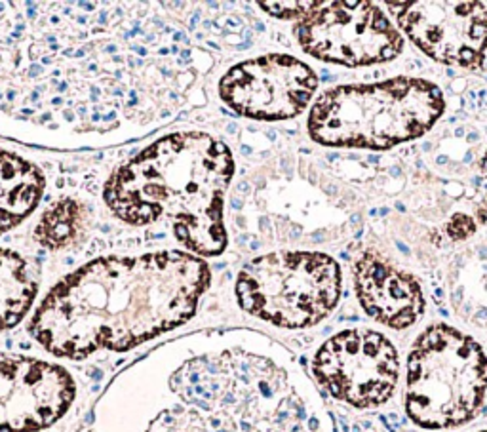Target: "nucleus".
<instances>
[{
	"mask_svg": "<svg viewBox=\"0 0 487 432\" xmlns=\"http://www.w3.org/2000/svg\"><path fill=\"white\" fill-rule=\"evenodd\" d=\"M234 173L225 143L204 132L155 141L105 185V202L130 225L170 221L177 242L213 257L226 248L223 198Z\"/></svg>",
	"mask_w": 487,
	"mask_h": 432,
	"instance_id": "3",
	"label": "nucleus"
},
{
	"mask_svg": "<svg viewBox=\"0 0 487 432\" xmlns=\"http://www.w3.org/2000/svg\"><path fill=\"white\" fill-rule=\"evenodd\" d=\"M354 286L367 316L392 329H405L417 324L426 309L417 278L375 251H364L358 257L354 265Z\"/></svg>",
	"mask_w": 487,
	"mask_h": 432,
	"instance_id": "12",
	"label": "nucleus"
},
{
	"mask_svg": "<svg viewBox=\"0 0 487 432\" xmlns=\"http://www.w3.org/2000/svg\"><path fill=\"white\" fill-rule=\"evenodd\" d=\"M320 4L322 2H261V8L282 19H295V17L304 19L314 10H318Z\"/></svg>",
	"mask_w": 487,
	"mask_h": 432,
	"instance_id": "16",
	"label": "nucleus"
},
{
	"mask_svg": "<svg viewBox=\"0 0 487 432\" xmlns=\"http://www.w3.org/2000/svg\"><path fill=\"white\" fill-rule=\"evenodd\" d=\"M44 191V175L23 156L0 150V234L33 213Z\"/></svg>",
	"mask_w": 487,
	"mask_h": 432,
	"instance_id": "13",
	"label": "nucleus"
},
{
	"mask_svg": "<svg viewBox=\"0 0 487 432\" xmlns=\"http://www.w3.org/2000/svg\"><path fill=\"white\" fill-rule=\"evenodd\" d=\"M444 109L440 88L424 78L337 86L312 105L309 134L325 147L385 150L421 137Z\"/></svg>",
	"mask_w": 487,
	"mask_h": 432,
	"instance_id": "4",
	"label": "nucleus"
},
{
	"mask_svg": "<svg viewBox=\"0 0 487 432\" xmlns=\"http://www.w3.org/2000/svg\"><path fill=\"white\" fill-rule=\"evenodd\" d=\"M481 168H483V173L487 175V153L483 155V160H481Z\"/></svg>",
	"mask_w": 487,
	"mask_h": 432,
	"instance_id": "18",
	"label": "nucleus"
},
{
	"mask_svg": "<svg viewBox=\"0 0 487 432\" xmlns=\"http://www.w3.org/2000/svg\"><path fill=\"white\" fill-rule=\"evenodd\" d=\"M405 36L440 63L481 69L487 57L485 2H387Z\"/></svg>",
	"mask_w": 487,
	"mask_h": 432,
	"instance_id": "10",
	"label": "nucleus"
},
{
	"mask_svg": "<svg viewBox=\"0 0 487 432\" xmlns=\"http://www.w3.org/2000/svg\"><path fill=\"white\" fill-rule=\"evenodd\" d=\"M487 392V356L466 333L434 324L415 339L407 356L405 411L430 430L472 421Z\"/></svg>",
	"mask_w": 487,
	"mask_h": 432,
	"instance_id": "5",
	"label": "nucleus"
},
{
	"mask_svg": "<svg viewBox=\"0 0 487 432\" xmlns=\"http://www.w3.org/2000/svg\"><path fill=\"white\" fill-rule=\"evenodd\" d=\"M295 35L309 56L346 67L385 63L403 50L400 31L373 2H322Z\"/></svg>",
	"mask_w": 487,
	"mask_h": 432,
	"instance_id": "8",
	"label": "nucleus"
},
{
	"mask_svg": "<svg viewBox=\"0 0 487 432\" xmlns=\"http://www.w3.org/2000/svg\"><path fill=\"white\" fill-rule=\"evenodd\" d=\"M318 77L301 59L268 54L230 67L219 80V95L234 113L255 120H286L304 111Z\"/></svg>",
	"mask_w": 487,
	"mask_h": 432,
	"instance_id": "9",
	"label": "nucleus"
},
{
	"mask_svg": "<svg viewBox=\"0 0 487 432\" xmlns=\"http://www.w3.org/2000/svg\"><path fill=\"white\" fill-rule=\"evenodd\" d=\"M474 225L472 217H468L465 213H457L449 223H447V234L455 238V240H465L466 236H470L474 233Z\"/></svg>",
	"mask_w": 487,
	"mask_h": 432,
	"instance_id": "17",
	"label": "nucleus"
},
{
	"mask_svg": "<svg viewBox=\"0 0 487 432\" xmlns=\"http://www.w3.org/2000/svg\"><path fill=\"white\" fill-rule=\"evenodd\" d=\"M343 290L339 263L320 251H274L246 263L236 297L246 312L268 324L301 329L337 307Z\"/></svg>",
	"mask_w": 487,
	"mask_h": 432,
	"instance_id": "6",
	"label": "nucleus"
},
{
	"mask_svg": "<svg viewBox=\"0 0 487 432\" xmlns=\"http://www.w3.org/2000/svg\"><path fill=\"white\" fill-rule=\"evenodd\" d=\"M312 371L333 398L369 410L392 398L400 379V356L387 335L352 327L329 337L318 348Z\"/></svg>",
	"mask_w": 487,
	"mask_h": 432,
	"instance_id": "7",
	"label": "nucleus"
},
{
	"mask_svg": "<svg viewBox=\"0 0 487 432\" xmlns=\"http://www.w3.org/2000/svg\"><path fill=\"white\" fill-rule=\"evenodd\" d=\"M38 291V270L27 257L0 249V332L15 326Z\"/></svg>",
	"mask_w": 487,
	"mask_h": 432,
	"instance_id": "14",
	"label": "nucleus"
},
{
	"mask_svg": "<svg viewBox=\"0 0 487 432\" xmlns=\"http://www.w3.org/2000/svg\"><path fill=\"white\" fill-rule=\"evenodd\" d=\"M173 348L162 385L145 368V389L130 390L141 432H306L282 398L284 371L242 333Z\"/></svg>",
	"mask_w": 487,
	"mask_h": 432,
	"instance_id": "2",
	"label": "nucleus"
},
{
	"mask_svg": "<svg viewBox=\"0 0 487 432\" xmlns=\"http://www.w3.org/2000/svg\"><path fill=\"white\" fill-rule=\"evenodd\" d=\"M483 71H487V57H485V65H483Z\"/></svg>",
	"mask_w": 487,
	"mask_h": 432,
	"instance_id": "19",
	"label": "nucleus"
},
{
	"mask_svg": "<svg viewBox=\"0 0 487 432\" xmlns=\"http://www.w3.org/2000/svg\"><path fill=\"white\" fill-rule=\"evenodd\" d=\"M86 210L76 200L63 198L42 213L35 228L36 242L48 249H61L71 246L84 233Z\"/></svg>",
	"mask_w": 487,
	"mask_h": 432,
	"instance_id": "15",
	"label": "nucleus"
},
{
	"mask_svg": "<svg viewBox=\"0 0 487 432\" xmlns=\"http://www.w3.org/2000/svg\"><path fill=\"white\" fill-rule=\"evenodd\" d=\"M208 284L206 261L185 251L101 257L49 291L31 332L56 356L120 352L185 324Z\"/></svg>",
	"mask_w": 487,
	"mask_h": 432,
	"instance_id": "1",
	"label": "nucleus"
},
{
	"mask_svg": "<svg viewBox=\"0 0 487 432\" xmlns=\"http://www.w3.org/2000/svg\"><path fill=\"white\" fill-rule=\"evenodd\" d=\"M74 383L61 366L0 352V432L42 430L69 410Z\"/></svg>",
	"mask_w": 487,
	"mask_h": 432,
	"instance_id": "11",
	"label": "nucleus"
}]
</instances>
